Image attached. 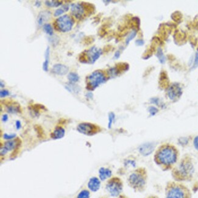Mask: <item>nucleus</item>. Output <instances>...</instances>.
I'll list each match as a JSON object with an SVG mask.
<instances>
[{
    "instance_id": "obj_39",
    "label": "nucleus",
    "mask_w": 198,
    "mask_h": 198,
    "mask_svg": "<svg viewBox=\"0 0 198 198\" xmlns=\"http://www.w3.org/2000/svg\"><path fill=\"white\" fill-rule=\"evenodd\" d=\"M35 5L37 7H39L41 5V2L40 1H36L35 3Z\"/></svg>"
},
{
    "instance_id": "obj_13",
    "label": "nucleus",
    "mask_w": 198,
    "mask_h": 198,
    "mask_svg": "<svg viewBox=\"0 0 198 198\" xmlns=\"http://www.w3.org/2000/svg\"><path fill=\"white\" fill-rule=\"evenodd\" d=\"M51 13L49 10H43L40 12L37 16V23L39 26H43L46 21H48L51 17Z\"/></svg>"
},
{
    "instance_id": "obj_30",
    "label": "nucleus",
    "mask_w": 198,
    "mask_h": 198,
    "mask_svg": "<svg viewBox=\"0 0 198 198\" xmlns=\"http://www.w3.org/2000/svg\"><path fill=\"white\" fill-rule=\"evenodd\" d=\"M148 111L149 112V113H150V115L151 116H154L155 114L157 113V112L158 111V110L155 107L151 106V107H149Z\"/></svg>"
},
{
    "instance_id": "obj_6",
    "label": "nucleus",
    "mask_w": 198,
    "mask_h": 198,
    "mask_svg": "<svg viewBox=\"0 0 198 198\" xmlns=\"http://www.w3.org/2000/svg\"><path fill=\"white\" fill-rule=\"evenodd\" d=\"M106 189L111 196H118L122 190V183L121 179L118 177L110 179L106 185Z\"/></svg>"
},
{
    "instance_id": "obj_15",
    "label": "nucleus",
    "mask_w": 198,
    "mask_h": 198,
    "mask_svg": "<svg viewBox=\"0 0 198 198\" xmlns=\"http://www.w3.org/2000/svg\"><path fill=\"white\" fill-rule=\"evenodd\" d=\"M100 186L101 182L99 179L95 177L91 178L88 182V187L93 192L97 191L99 189Z\"/></svg>"
},
{
    "instance_id": "obj_12",
    "label": "nucleus",
    "mask_w": 198,
    "mask_h": 198,
    "mask_svg": "<svg viewBox=\"0 0 198 198\" xmlns=\"http://www.w3.org/2000/svg\"><path fill=\"white\" fill-rule=\"evenodd\" d=\"M51 71L55 74L64 76L68 72L69 68L65 65L62 63H56L53 65Z\"/></svg>"
},
{
    "instance_id": "obj_34",
    "label": "nucleus",
    "mask_w": 198,
    "mask_h": 198,
    "mask_svg": "<svg viewBox=\"0 0 198 198\" xmlns=\"http://www.w3.org/2000/svg\"><path fill=\"white\" fill-rule=\"evenodd\" d=\"M193 144L195 149L198 150V135L194 138L193 141Z\"/></svg>"
},
{
    "instance_id": "obj_26",
    "label": "nucleus",
    "mask_w": 198,
    "mask_h": 198,
    "mask_svg": "<svg viewBox=\"0 0 198 198\" xmlns=\"http://www.w3.org/2000/svg\"><path fill=\"white\" fill-rule=\"evenodd\" d=\"M43 29L49 35H53V29H52V26L50 24L45 23L43 26Z\"/></svg>"
},
{
    "instance_id": "obj_29",
    "label": "nucleus",
    "mask_w": 198,
    "mask_h": 198,
    "mask_svg": "<svg viewBox=\"0 0 198 198\" xmlns=\"http://www.w3.org/2000/svg\"><path fill=\"white\" fill-rule=\"evenodd\" d=\"M115 115L113 112H110L108 115V128H111L112 123L113 122V121L115 120Z\"/></svg>"
},
{
    "instance_id": "obj_3",
    "label": "nucleus",
    "mask_w": 198,
    "mask_h": 198,
    "mask_svg": "<svg viewBox=\"0 0 198 198\" xmlns=\"http://www.w3.org/2000/svg\"><path fill=\"white\" fill-rule=\"evenodd\" d=\"M106 81L105 74L101 71H95L87 77V88L93 90Z\"/></svg>"
},
{
    "instance_id": "obj_36",
    "label": "nucleus",
    "mask_w": 198,
    "mask_h": 198,
    "mask_svg": "<svg viewBox=\"0 0 198 198\" xmlns=\"http://www.w3.org/2000/svg\"><path fill=\"white\" fill-rule=\"evenodd\" d=\"M15 126H16V128L17 130L19 129L21 127V122L18 120H17L16 122H15Z\"/></svg>"
},
{
    "instance_id": "obj_20",
    "label": "nucleus",
    "mask_w": 198,
    "mask_h": 198,
    "mask_svg": "<svg viewBox=\"0 0 198 198\" xmlns=\"http://www.w3.org/2000/svg\"><path fill=\"white\" fill-rule=\"evenodd\" d=\"M49 54H50V49L49 48L48 46L44 52V61L43 63L42 68L44 71L47 72L48 71V65H49Z\"/></svg>"
},
{
    "instance_id": "obj_8",
    "label": "nucleus",
    "mask_w": 198,
    "mask_h": 198,
    "mask_svg": "<svg viewBox=\"0 0 198 198\" xmlns=\"http://www.w3.org/2000/svg\"><path fill=\"white\" fill-rule=\"evenodd\" d=\"M177 172L182 177H189L192 175L194 172L193 164L189 160H183L179 164Z\"/></svg>"
},
{
    "instance_id": "obj_9",
    "label": "nucleus",
    "mask_w": 198,
    "mask_h": 198,
    "mask_svg": "<svg viewBox=\"0 0 198 198\" xmlns=\"http://www.w3.org/2000/svg\"><path fill=\"white\" fill-rule=\"evenodd\" d=\"M168 97L172 101H176L182 94V90L180 85L177 83H174L171 85L167 90Z\"/></svg>"
},
{
    "instance_id": "obj_31",
    "label": "nucleus",
    "mask_w": 198,
    "mask_h": 198,
    "mask_svg": "<svg viewBox=\"0 0 198 198\" xmlns=\"http://www.w3.org/2000/svg\"><path fill=\"white\" fill-rule=\"evenodd\" d=\"M16 136V134H7L4 133L3 135V138L7 140H10Z\"/></svg>"
},
{
    "instance_id": "obj_10",
    "label": "nucleus",
    "mask_w": 198,
    "mask_h": 198,
    "mask_svg": "<svg viewBox=\"0 0 198 198\" xmlns=\"http://www.w3.org/2000/svg\"><path fill=\"white\" fill-rule=\"evenodd\" d=\"M166 198H186L184 189L179 186H171L166 192Z\"/></svg>"
},
{
    "instance_id": "obj_32",
    "label": "nucleus",
    "mask_w": 198,
    "mask_h": 198,
    "mask_svg": "<svg viewBox=\"0 0 198 198\" xmlns=\"http://www.w3.org/2000/svg\"><path fill=\"white\" fill-rule=\"evenodd\" d=\"M193 69H194L198 66V52L196 53L194 62V64H193Z\"/></svg>"
},
{
    "instance_id": "obj_24",
    "label": "nucleus",
    "mask_w": 198,
    "mask_h": 198,
    "mask_svg": "<svg viewBox=\"0 0 198 198\" xmlns=\"http://www.w3.org/2000/svg\"><path fill=\"white\" fill-rule=\"evenodd\" d=\"M69 10V6L67 5H62V7L60 9H57V10H55L54 13V16H58L61 15L62 14H63L64 12H67Z\"/></svg>"
},
{
    "instance_id": "obj_27",
    "label": "nucleus",
    "mask_w": 198,
    "mask_h": 198,
    "mask_svg": "<svg viewBox=\"0 0 198 198\" xmlns=\"http://www.w3.org/2000/svg\"><path fill=\"white\" fill-rule=\"evenodd\" d=\"M136 30H133L130 33V34L127 36V37L126 38V44L127 45L130 43V41H131L135 38V37L136 36Z\"/></svg>"
},
{
    "instance_id": "obj_4",
    "label": "nucleus",
    "mask_w": 198,
    "mask_h": 198,
    "mask_svg": "<svg viewBox=\"0 0 198 198\" xmlns=\"http://www.w3.org/2000/svg\"><path fill=\"white\" fill-rule=\"evenodd\" d=\"M101 54L102 50L100 48L93 46L80 54L79 61L82 63H94L99 58Z\"/></svg>"
},
{
    "instance_id": "obj_38",
    "label": "nucleus",
    "mask_w": 198,
    "mask_h": 198,
    "mask_svg": "<svg viewBox=\"0 0 198 198\" xmlns=\"http://www.w3.org/2000/svg\"><path fill=\"white\" fill-rule=\"evenodd\" d=\"M8 120V115L6 114H4L2 116V121L4 122H5Z\"/></svg>"
},
{
    "instance_id": "obj_40",
    "label": "nucleus",
    "mask_w": 198,
    "mask_h": 198,
    "mask_svg": "<svg viewBox=\"0 0 198 198\" xmlns=\"http://www.w3.org/2000/svg\"><path fill=\"white\" fill-rule=\"evenodd\" d=\"M92 96H93V94H92V93H90V92L88 93H87V97H91Z\"/></svg>"
},
{
    "instance_id": "obj_14",
    "label": "nucleus",
    "mask_w": 198,
    "mask_h": 198,
    "mask_svg": "<svg viewBox=\"0 0 198 198\" xmlns=\"http://www.w3.org/2000/svg\"><path fill=\"white\" fill-rule=\"evenodd\" d=\"M154 148H155V146L154 144L150 143H147L141 145L139 147V152L143 155L147 156L154 151Z\"/></svg>"
},
{
    "instance_id": "obj_41",
    "label": "nucleus",
    "mask_w": 198,
    "mask_h": 198,
    "mask_svg": "<svg viewBox=\"0 0 198 198\" xmlns=\"http://www.w3.org/2000/svg\"><path fill=\"white\" fill-rule=\"evenodd\" d=\"M0 85H1V87H4V84H2V81H1Z\"/></svg>"
},
{
    "instance_id": "obj_23",
    "label": "nucleus",
    "mask_w": 198,
    "mask_h": 198,
    "mask_svg": "<svg viewBox=\"0 0 198 198\" xmlns=\"http://www.w3.org/2000/svg\"><path fill=\"white\" fill-rule=\"evenodd\" d=\"M45 4L49 7H57L60 5H62L63 1H45Z\"/></svg>"
},
{
    "instance_id": "obj_16",
    "label": "nucleus",
    "mask_w": 198,
    "mask_h": 198,
    "mask_svg": "<svg viewBox=\"0 0 198 198\" xmlns=\"http://www.w3.org/2000/svg\"><path fill=\"white\" fill-rule=\"evenodd\" d=\"M7 111L9 113H17L21 111L19 105L15 102H12L5 104Z\"/></svg>"
},
{
    "instance_id": "obj_1",
    "label": "nucleus",
    "mask_w": 198,
    "mask_h": 198,
    "mask_svg": "<svg viewBox=\"0 0 198 198\" xmlns=\"http://www.w3.org/2000/svg\"><path fill=\"white\" fill-rule=\"evenodd\" d=\"M178 158L177 149L172 145L164 144L161 146L155 154V161L164 166L173 165Z\"/></svg>"
},
{
    "instance_id": "obj_2",
    "label": "nucleus",
    "mask_w": 198,
    "mask_h": 198,
    "mask_svg": "<svg viewBox=\"0 0 198 198\" xmlns=\"http://www.w3.org/2000/svg\"><path fill=\"white\" fill-rule=\"evenodd\" d=\"M128 182L134 189H141L146 185L145 171L141 168L135 170L129 176Z\"/></svg>"
},
{
    "instance_id": "obj_33",
    "label": "nucleus",
    "mask_w": 198,
    "mask_h": 198,
    "mask_svg": "<svg viewBox=\"0 0 198 198\" xmlns=\"http://www.w3.org/2000/svg\"><path fill=\"white\" fill-rule=\"evenodd\" d=\"M9 94V91H7L6 90H1V91H0L1 97H5V96H8Z\"/></svg>"
},
{
    "instance_id": "obj_28",
    "label": "nucleus",
    "mask_w": 198,
    "mask_h": 198,
    "mask_svg": "<svg viewBox=\"0 0 198 198\" xmlns=\"http://www.w3.org/2000/svg\"><path fill=\"white\" fill-rule=\"evenodd\" d=\"M90 197V192L88 190L83 189L77 195V198H89Z\"/></svg>"
},
{
    "instance_id": "obj_37",
    "label": "nucleus",
    "mask_w": 198,
    "mask_h": 198,
    "mask_svg": "<svg viewBox=\"0 0 198 198\" xmlns=\"http://www.w3.org/2000/svg\"><path fill=\"white\" fill-rule=\"evenodd\" d=\"M120 54H121L120 52L119 51H117L114 54V58H116V59L118 58L119 57V56H120Z\"/></svg>"
},
{
    "instance_id": "obj_17",
    "label": "nucleus",
    "mask_w": 198,
    "mask_h": 198,
    "mask_svg": "<svg viewBox=\"0 0 198 198\" xmlns=\"http://www.w3.org/2000/svg\"><path fill=\"white\" fill-rule=\"evenodd\" d=\"M65 129L61 127H57L54 131L51 133V138L53 140H58L63 138L65 136Z\"/></svg>"
},
{
    "instance_id": "obj_7",
    "label": "nucleus",
    "mask_w": 198,
    "mask_h": 198,
    "mask_svg": "<svg viewBox=\"0 0 198 198\" xmlns=\"http://www.w3.org/2000/svg\"><path fill=\"white\" fill-rule=\"evenodd\" d=\"M77 130L79 132L88 136L94 135L100 131L97 126L90 122L80 123L77 127Z\"/></svg>"
},
{
    "instance_id": "obj_21",
    "label": "nucleus",
    "mask_w": 198,
    "mask_h": 198,
    "mask_svg": "<svg viewBox=\"0 0 198 198\" xmlns=\"http://www.w3.org/2000/svg\"><path fill=\"white\" fill-rule=\"evenodd\" d=\"M66 88L70 92L72 93H77L80 90V88L77 85H76L74 83H68L65 86Z\"/></svg>"
},
{
    "instance_id": "obj_42",
    "label": "nucleus",
    "mask_w": 198,
    "mask_h": 198,
    "mask_svg": "<svg viewBox=\"0 0 198 198\" xmlns=\"http://www.w3.org/2000/svg\"><path fill=\"white\" fill-rule=\"evenodd\" d=\"M152 198H154V197H152Z\"/></svg>"
},
{
    "instance_id": "obj_18",
    "label": "nucleus",
    "mask_w": 198,
    "mask_h": 198,
    "mask_svg": "<svg viewBox=\"0 0 198 198\" xmlns=\"http://www.w3.org/2000/svg\"><path fill=\"white\" fill-rule=\"evenodd\" d=\"M111 171L108 168H101L99 170V179L101 180H105L109 178L111 175Z\"/></svg>"
},
{
    "instance_id": "obj_11",
    "label": "nucleus",
    "mask_w": 198,
    "mask_h": 198,
    "mask_svg": "<svg viewBox=\"0 0 198 198\" xmlns=\"http://www.w3.org/2000/svg\"><path fill=\"white\" fill-rule=\"evenodd\" d=\"M71 11L76 18L81 19L85 14V7L83 4L73 3L71 5Z\"/></svg>"
},
{
    "instance_id": "obj_35",
    "label": "nucleus",
    "mask_w": 198,
    "mask_h": 198,
    "mask_svg": "<svg viewBox=\"0 0 198 198\" xmlns=\"http://www.w3.org/2000/svg\"><path fill=\"white\" fill-rule=\"evenodd\" d=\"M144 42L143 40H141V39H138V40H136V41H135V44L136 46H143L144 44Z\"/></svg>"
},
{
    "instance_id": "obj_19",
    "label": "nucleus",
    "mask_w": 198,
    "mask_h": 198,
    "mask_svg": "<svg viewBox=\"0 0 198 198\" xmlns=\"http://www.w3.org/2000/svg\"><path fill=\"white\" fill-rule=\"evenodd\" d=\"M18 145V139L13 140H7L4 143L3 147H5L8 151L15 149Z\"/></svg>"
},
{
    "instance_id": "obj_22",
    "label": "nucleus",
    "mask_w": 198,
    "mask_h": 198,
    "mask_svg": "<svg viewBox=\"0 0 198 198\" xmlns=\"http://www.w3.org/2000/svg\"><path fill=\"white\" fill-rule=\"evenodd\" d=\"M67 78L69 82L71 83H76L79 81V75L74 72H70L67 76Z\"/></svg>"
},
{
    "instance_id": "obj_25",
    "label": "nucleus",
    "mask_w": 198,
    "mask_h": 198,
    "mask_svg": "<svg viewBox=\"0 0 198 198\" xmlns=\"http://www.w3.org/2000/svg\"><path fill=\"white\" fill-rule=\"evenodd\" d=\"M156 56L158 58L160 63H164L165 62V56L163 52V51L161 49V48H158L157 49V53H156Z\"/></svg>"
},
{
    "instance_id": "obj_5",
    "label": "nucleus",
    "mask_w": 198,
    "mask_h": 198,
    "mask_svg": "<svg viewBox=\"0 0 198 198\" xmlns=\"http://www.w3.org/2000/svg\"><path fill=\"white\" fill-rule=\"evenodd\" d=\"M74 21L68 15H64L58 18L54 25L55 29L62 32H67L72 29Z\"/></svg>"
}]
</instances>
